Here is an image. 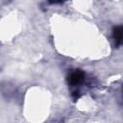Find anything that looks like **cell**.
<instances>
[{
    "instance_id": "6da1fadb",
    "label": "cell",
    "mask_w": 123,
    "mask_h": 123,
    "mask_svg": "<svg viewBox=\"0 0 123 123\" xmlns=\"http://www.w3.org/2000/svg\"><path fill=\"white\" fill-rule=\"evenodd\" d=\"M85 77H86V74L83 70L76 69L67 76V83L71 86H77L84 82Z\"/></svg>"
},
{
    "instance_id": "7a4b0ae2",
    "label": "cell",
    "mask_w": 123,
    "mask_h": 123,
    "mask_svg": "<svg viewBox=\"0 0 123 123\" xmlns=\"http://www.w3.org/2000/svg\"><path fill=\"white\" fill-rule=\"evenodd\" d=\"M112 38L116 47L123 46V25H118L112 29Z\"/></svg>"
},
{
    "instance_id": "3957f363",
    "label": "cell",
    "mask_w": 123,
    "mask_h": 123,
    "mask_svg": "<svg viewBox=\"0 0 123 123\" xmlns=\"http://www.w3.org/2000/svg\"><path fill=\"white\" fill-rule=\"evenodd\" d=\"M80 92H79V90H77V89H75V90H73V92H72V97H73V99L76 101V100H78L79 98H80Z\"/></svg>"
},
{
    "instance_id": "277c9868",
    "label": "cell",
    "mask_w": 123,
    "mask_h": 123,
    "mask_svg": "<svg viewBox=\"0 0 123 123\" xmlns=\"http://www.w3.org/2000/svg\"><path fill=\"white\" fill-rule=\"evenodd\" d=\"M47 1H48L49 4L55 5V4H62V3H64L67 0H47Z\"/></svg>"
}]
</instances>
